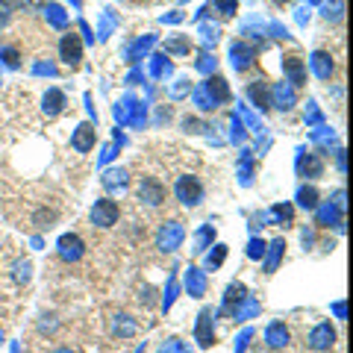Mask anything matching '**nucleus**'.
<instances>
[{
	"instance_id": "1",
	"label": "nucleus",
	"mask_w": 353,
	"mask_h": 353,
	"mask_svg": "<svg viewBox=\"0 0 353 353\" xmlns=\"http://www.w3.org/2000/svg\"><path fill=\"white\" fill-rule=\"evenodd\" d=\"M174 194H176V201H180V206L194 209V206H201V203H203L206 189H203L201 176H194V174H183L180 180H176V185H174Z\"/></svg>"
},
{
	"instance_id": "2",
	"label": "nucleus",
	"mask_w": 353,
	"mask_h": 353,
	"mask_svg": "<svg viewBox=\"0 0 353 353\" xmlns=\"http://www.w3.org/2000/svg\"><path fill=\"white\" fill-rule=\"evenodd\" d=\"M136 197H139L141 206L159 209L165 203V197H168V189H165V183L159 176H141L139 185H136Z\"/></svg>"
},
{
	"instance_id": "3",
	"label": "nucleus",
	"mask_w": 353,
	"mask_h": 353,
	"mask_svg": "<svg viewBox=\"0 0 353 353\" xmlns=\"http://www.w3.org/2000/svg\"><path fill=\"white\" fill-rule=\"evenodd\" d=\"M88 218H92V224H94V227L109 230V227H115V224H118L121 206L112 201V197H101V201H94V206H92V212H88Z\"/></svg>"
},
{
	"instance_id": "4",
	"label": "nucleus",
	"mask_w": 353,
	"mask_h": 353,
	"mask_svg": "<svg viewBox=\"0 0 353 353\" xmlns=\"http://www.w3.org/2000/svg\"><path fill=\"white\" fill-rule=\"evenodd\" d=\"M183 239H185V230H183L180 221H165V224L157 230V248L162 253H174L183 245Z\"/></svg>"
},
{
	"instance_id": "5",
	"label": "nucleus",
	"mask_w": 353,
	"mask_h": 353,
	"mask_svg": "<svg viewBox=\"0 0 353 353\" xmlns=\"http://www.w3.org/2000/svg\"><path fill=\"white\" fill-rule=\"evenodd\" d=\"M59 59L68 65V68H80L83 62V39L77 32H65L59 39Z\"/></svg>"
},
{
	"instance_id": "6",
	"label": "nucleus",
	"mask_w": 353,
	"mask_h": 353,
	"mask_svg": "<svg viewBox=\"0 0 353 353\" xmlns=\"http://www.w3.org/2000/svg\"><path fill=\"white\" fill-rule=\"evenodd\" d=\"M57 253H59V259L62 262H80L85 256V241L83 236H77V233H65L59 236L57 241Z\"/></svg>"
},
{
	"instance_id": "7",
	"label": "nucleus",
	"mask_w": 353,
	"mask_h": 353,
	"mask_svg": "<svg viewBox=\"0 0 353 353\" xmlns=\"http://www.w3.org/2000/svg\"><path fill=\"white\" fill-rule=\"evenodd\" d=\"M336 345V327L330 324V321H321V324H315L312 327V333H309V347L318 350V353H324Z\"/></svg>"
},
{
	"instance_id": "8",
	"label": "nucleus",
	"mask_w": 353,
	"mask_h": 353,
	"mask_svg": "<svg viewBox=\"0 0 353 353\" xmlns=\"http://www.w3.org/2000/svg\"><path fill=\"white\" fill-rule=\"evenodd\" d=\"M283 74L294 88H301L306 83V62L297 53H289V57H283Z\"/></svg>"
},
{
	"instance_id": "9",
	"label": "nucleus",
	"mask_w": 353,
	"mask_h": 353,
	"mask_svg": "<svg viewBox=\"0 0 353 353\" xmlns=\"http://www.w3.org/2000/svg\"><path fill=\"white\" fill-rule=\"evenodd\" d=\"M94 141H97L94 124H88V121H83V124L74 130V136H71V148H74L77 153H88V150L94 148Z\"/></svg>"
},
{
	"instance_id": "10",
	"label": "nucleus",
	"mask_w": 353,
	"mask_h": 353,
	"mask_svg": "<svg viewBox=\"0 0 353 353\" xmlns=\"http://www.w3.org/2000/svg\"><path fill=\"white\" fill-rule=\"evenodd\" d=\"M230 62H233V68L236 71H248L250 65H253V59H256V48H250V44H245V41H233V48H230Z\"/></svg>"
},
{
	"instance_id": "11",
	"label": "nucleus",
	"mask_w": 353,
	"mask_h": 353,
	"mask_svg": "<svg viewBox=\"0 0 353 353\" xmlns=\"http://www.w3.org/2000/svg\"><path fill=\"white\" fill-rule=\"evenodd\" d=\"M289 327H285L283 321H274L268 327V333H265V341H268V347L271 350H283V347H289Z\"/></svg>"
},
{
	"instance_id": "12",
	"label": "nucleus",
	"mask_w": 353,
	"mask_h": 353,
	"mask_svg": "<svg viewBox=\"0 0 353 353\" xmlns=\"http://www.w3.org/2000/svg\"><path fill=\"white\" fill-rule=\"evenodd\" d=\"M65 94L59 92V88H48V94L41 97V109H44V115L48 118H57V115H62V109H65Z\"/></svg>"
},
{
	"instance_id": "13",
	"label": "nucleus",
	"mask_w": 353,
	"mask_h": 353,
	"mask_svg": "<svg viewBox=\"0 0 353 353\" xmlns=\"http://www.w3.org/2000/svg\"><path fill=\"white\" fill-rule=\"evenodd\" d=\"M297 171H301L303 176H321V171H324V162H321V157L318 153H301V159H297Z\"/></svg>"
},
{
	"instance_id": "14",
	"label": "nucleus",
	"mask_w": 353,
	"mask_h": 353,
	"mask_svg": "<svg viewBox=\"0 0 353 353\" xmlns=\"http://www.w3.org/2000/svg\"><path fill=\"white\" fill-rule=\"evenodd\" d=\"M203 92L212 97V103H221V101L230 97V85H227L224 77H209V80L203 83Z\"/></svg>"
},
{
	"instance_id": "15",
	"label": "nucleus",
	"mask_w": 353,
	"mask_h": 353,
	"mask_svg": "<svg viewBox=\"0 0 353 353\" xmlns=\"http://www.w3.org/2000/svg\"><path fill=\"white\" fill-rule=\"evenodd\" d=\"M312 71L321 77V80H330V77H333V57L324 53V50L312 53Z\"/></svg>"
},
{
	"instance_id": "16",
	"label": "nucleus",
	"mask_w": 353,
	"mask_h": 353,
	"mask_svg": "<svg viewBox=\"0 0 353 353\" xmlns=\"http://www.w3.org/2000/svg\"><path fill=\"white\" fill-rule=\"evenodd\" d=\"M297 206H301V209H315L318 206L315 185H301V189H297Z\"/></svg>"
},
{
	"instance_id": "17",
	"label": "nucleus",
	"mask_w": 353,
	"mask_h": 353,
	"mask_svg": "<svg viewBox=\"0 0 353 353\" xmlns=\"http://www.w3.org/2000/svg\"><path fill=\"white\" fill-rule=\"evenodd\" d=\"M59 221V212L57 209H39L36 215H32V224H36L39 230H50L53 224Z\"/></svg>"
},
{
	"instance_id": "18",
	"label": "nucleus",
	"mask_w": 353,
	"mask_h": 353,
	"mask_svg": "<svg viewBox=\"0 0 353 353\" xmlns=\"http://www.w3.org/2000/svg\"><path fill=\"white\" fill-rule=\"evenodd\" d=\"M44 18H48V24H53V27H65V24H68V15H65V9L59 3H48V6H44Z\"/></svg>"
},
{
	"instance_id": "19",
	"label": "nucleus",
	"mask_w": 353,
	"mask_h": 353,
	"mask_svg": "<svg viewBox=\"0 0 353 353\" xmlns=\"http://www.w3.org/2000/svg\"><path fill=\"white\" fill-rule=\"evenodd\" d=\"M165 50H168V53H180V57H189V53H192V41H189V36H174V39L165 41Z\"/></svg>"
},
{
	"instance_id": "20",
	"label": "nucleus",
	"mask_w": 353,
	"mask_h": 353,
	"mask_svg": "<svg viewBox=\"0 0 353 353\" xmlns=\"http://www.w3.org/2000/svg\"><path fill=\"white\" fill-rule=\"evenodd\" d=\"M341 12H345V0H324V6H321V15L327 21H339Z\"/></svg>"
},
{
	"instance_id": "21",
	"label": "nucleus",
	"mask_w": 353,
	"mask_h": 353,
	"mask_svg": "<svg viewBox=\"0 0 353 353\" xmlns=\"http://www.w3.org/2000/svg\"><path fill=\"white\" fill-rule=\"evenodd\" d=\"M248 94H250V101L256 103V106H262V109H268V106H271V101H268V88H265V85H256V83H253Z\"/></svg>"
},
{
	"instance_id": "22",
	"label": "nucleus",
	"mask_w": 353,
	"mask_h": 353,
	"mask_svg": "<svg viewBox=\"0 0 353 353\" xmlns=\"http://www.w3.org/2000/svg\"><path fill=\"white\" fill-rule=\"evenodd\" d=\"M103 185H109V189H127V171L124 168H118V171H109L106 176H103Z\"/></svg>"
},
{
	"instance_id": "23",
	"label": "nucleus",
	"mask_w": 353,
	"mask_h": 353,
	"mask_svg": "<svg viewBox=\"0 0 353 353\" xmlns=\"http://www.w3.org/2000/svg\"><path fill=\"white\" fill-rule=\"evenodd\" d=\"M212 3L221 12V18H236V12H239V0H212Z\"/></svg>"
},
{
	"instance_id": "24",
	"label": "nucleus",
	"mask_w": 353,
	"mask_h": 353,
	"mask_svg": "<svg viewBox=\"0 0 353 353\" xmlns=\"http://www.w3.org/2000/svg\"><path fill=\"white\" fill-rule=\"evenodd\" d=\"M12 271H15V283H30V277H32V265H30L27 259L15 262V265H12Z\"/></svg>"
},
{
	"instance_id": "25",
	"label": "nucleus",
	"mask_w": 353,
	"mask_h": 353,
	"mask_svg": "<svg viewBox=\"0 0 353 353\" xmlns=\"http://www.w3.org/2000/svg\"><path fill=\"white\" fill-rule=\"evenodd\" d=\"M274 101L280 103V109H292L294 92H292V88H274Z\"/></svg>"
},
{
	"instance_id": "26",
	"label": "nucleus",
	"mask_w": 353,
	"mask_h": 353,
	"mask_svg": "<svg viewBox=\"0 0 353 353\" xmlns=\"http://www.w3.org/2000/svg\"><path fill=\"white\" fill-rule=\"evenodd\" d=\"M0 59H3L9 68H18V48H0Z\"/></svg>"
},
{
	"instance_id": "27",
	"label": "nucleus",
	"mask_w": 353,
	"mask_h": 353,
	"mask_svg": "<svg viewBox=\"0 0 353 353\" xmlns=\"http://www.w3.org/2000/svg\"><path fill=\"white\" fill-rule=\"evenodd\" d=\"M274 250H271V259H268V274L274 271V265H277L280 262V256H283V250H285V241H274V245H271Z\"/></svg>"
},
{
	"instance_id": "28",
	"label": "nucleus",
	"mask_w": 353,
	"mask_h": 353,
	"mask_svg": "<svg viewBox=\"0 0 353 353\" xmlns=\"http://www.w3.org/2000/svg\"><path fill=\"white\" fill-rule=\"evenodd\" d=\"M336 218H339V215H336V209H333V206H321V209H318V221H321L324 227H330Z\"/></svg>"
},
{
	"instance_id": "29",
	"label": "nucleus",
	"mask_w": 353,
	"mask_h": 353,
	"mask_svg": "<svg viewBox=\"0 0 353 353\" xmlns=\"http://www.w3.org/2000/svg\"><path fill=\"white\" fill-rule=\"evenodd\" d=\"M224 256H227V248H224V245H218V248H215V256L209 253V268H218V265L224 262Z\"/></svg>"
},
{
	"instance_id": "30",
	"label": "nucleus",
	"mask_w": 353,
	"mask_h": 353,
	"mask_svg": "<svg viewBox=\"0 0 353 353\" xmlns=\"http://www.w3.org/2000/svg\"><path fill=\"white\" fill-rule=\"evenodd\" d=\"M197 65H201V68H203V71H209V68H215V57H209V53H203V57H201V62H197Z\"/></svg>"
},
{
	"instance_id": "31",
	"label": "nucleus",
	"mask_w": 353,
	"mask_h": 353,
	"mask_svg": "<svg viewBox=\"0 0 353 353\" xmlns=\"http://www.w3.org/2000/svg\"><path fill=\"white\" fill-rule=\"evenodd\" d=\"M24 3H27V0H0V6H6L9 12H12V9H21Z\"/></svg>"
},
{
	"instance_id": "32",
	"label": "nucleus",
	"mask_w": 353,
	"mask_h": 353,
	"mask_svg": "<svg viewBox=\"0 0 353 353\" xmlns=\"http://www.w3.org/2000/svg\"><path fill=\"white\" fill-rule=\"evenodd\" d=\"M248 253H250L253 259H256V256H262V253H265V245H262V241H253V245H250V250H248Z\"/></svg>"
},
{
	"instance_id": "33",
	"label": "nucleus",
	"mask_w": 353,
	"mask_h": 353,
	"mask_svg": "<svg viewBox=\"0 0 353 353\" xmlns=\"http://www.w3.org/2000/svg\"><path fill=\"white\" fill-rule=\"evenodd\" d=\"M53 353H74L71 347H59V350H53Z\"/></svg>"
},
{
	"instance_id": "34",
	"label": "nucleus",
	"mask_w": 353,
	"mask_h": 353,
	"mask_svg": "<svg viewBox=\"0 0 353 353\" xmlns=\"http://www.w3.org/2000/svg\"><path fill=\"white\" fill-rule=\"evenodd\" d=\"M274 3H277V6H285V3H292V0H274Z\"/></svg>"
}]
</instances>
